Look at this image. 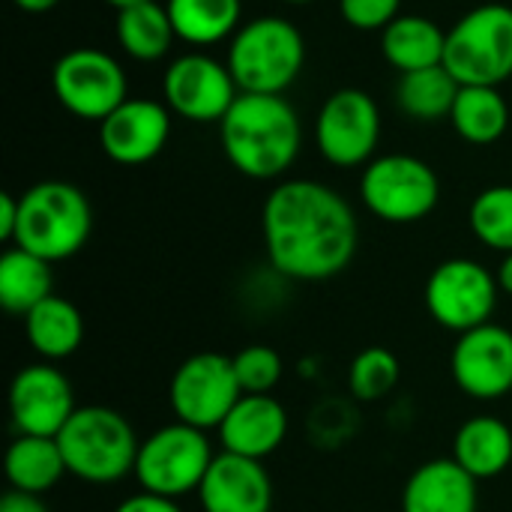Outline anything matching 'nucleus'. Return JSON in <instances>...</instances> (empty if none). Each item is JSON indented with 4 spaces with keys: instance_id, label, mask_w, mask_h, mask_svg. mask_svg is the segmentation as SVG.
I'll use <instances>...</instances> for the list:
<instances>
[{
    "instance_id": "4468645a",
    "label": "nucleus",
    "mask_w": 512,
    "mask_h": 512,
    "mask_svg": "<svg viewBox=\"0 0 512 512\" xmlns=\"http://www.w3.org/2000/svg\"><path fill=\"white\" fill-rule=\"evenodd\" d=\"M78 411L72 381L54 363H30L18 369L9 387V414L18 435L57 438Z\"/></svg>"
},
{
    "instance_id": "1a4fd4ad",
    "label": "nucleus",
    "mask_w": 512,
    "mask_h": 512,
    "mask_svg": "<svg viewBox=\"0 0 512 512\" xmlns=\"http://www.w3.org/2000/svg\"><path fill=\"white\" fill-rule=\"evenodd\" d=\"M57 102L78 120L102 123L129 99V81L120 60L102 48H72L51 69Z\"/></svg>"
},
{
    "instance_id": "20e7f679",
    "label": "nucleus",
    "mask_w": 512,
    "mask_h": 512,
    "mask_svg": "<svg viewBox=\"0 0 512 512\" xmlns=\"http://www.w3.org/2000/svg\"><path fill=\"white\" fill-rule=\"evenodd\" d=\"M240 93L282 96L306 66V39L282 15H258L228 42L225 57Z\"/></svg>"
},
{
    "instance_id": "f257e3e1",
    "label": "nucleus",
    "mask_w": 512,
    "mask_h": 512,
    "mask_svg": "<svg viewBox=\"0 0 512 512\" xmlns=\"http://www.w3.org/2000/svg\"><path fill=\"white\" fill-rule=\"evenodd\" d=\"M264 249L276 273L297 282H327L357 255L354 207L327 183L294 177L270 189L261 210Z\"/></svg>"
},
{
    "instance_id": "aec40b11",
    "label": "nucleus",
    "mask_w": 512,
    "mask_h": 512,
    "mask_svg": "<svg viewBox=\"0 0 512 512\" xmlns=\"http://www.w3.org/2000/svg\"><path fill=\"white\" fill-rule=\"evenodd\" d=\"M444 51L447 30L426 15L402 12L387 30H381V54L393 69H399V75L444 66Z\"/></svg>"
},
{
    "instance_id": "9b49d317",
    "label": "nucleus",
    "mask_w": 512,
    "mask_h": 512,
    "mask_svg": "<svg viewBox=\"0 0 512 512\" xmlns=\"http://www.w3.org/2000/svg\"><path fill=\"white\" fill-rule=\"evenodd\" d=\"M381 141V108L372 93L342 87L330 93L315 117L318 153L336 168H366Z\"/></svg>"
},
{
    "instance_id": "c9c22d12",
    "label": "nucleus",
    "mask_w": 512,
    "mask_h": 512,
    "mask_svg": "<svg viewBox=\"0 0 512 512\" xmlns=\"http://www.w3.org/2000/svg\"><path fill=\"white\" fill-rule=\"evenodd\" d=\"M495 279H498V288L512 297V252H507L504 258H501V264H498V273H495Z\"/></svg>"
},
{
    "instance_id": "6e6552de",
    "label": "nucleus",
    "mask_w": 512,
    "mask_h": 512,
    "mask_svg": "<svg viewBox=\"0 0 512 512\" xmlns=\"http://www.w3.org/2000/svg\"><path fill=\"white\" fill-rule=\"evenodd\" d=\"M213 456L216 453L207 441V432L177 420L141 441L135 480L141 483L144 492L177 501L201 489Z\"/></svg>"
},
{
    "instance_id": "c756f323",
    "label": "nucleus",
    "mask_w": 512,
    "mask_h": 512,
    "mask_svg": "<svg viewBox=\"0 0 512 512\" xmlns=\"http://www.w3.org/2000/svg\"><path fill=\"white\" fill-rule=\"evenodd\" d=\"M402 378L399 357L384 345L363 348L348 366V390L360 402H381L387 399Z\"/></svg>"
},
{
    "instance_id": "393cba45",
    "label": "nucleus",
    "mask_w": 512,
    "mask_h": 512,
    "mask_svg": "<svg viewBox=\"0 0 512 512\" xmlns=\"http://www.w3.org/2000/svg\"><path fill=\"white\" fill-rule=\"evenodd\" d=\"M114 33H117L120 48L138 63L162 60L177 42L168 9L159 0H147V3H135V6L120 9Z\"/></svg>"
},
{
    "instance_id": "473e14b6",
    "label": "nucleus",
    "mask_w": 512,
    "mask_h": 512,
    "mask_svg": "<svg viewBox=\"0 0 512 512\" xmlns=\"http://www.w3.org/2000/svg\"><path fill=\"white\" fill-rule=\"evenodd\" d=\"M114 512H183L180 504L174 498H165V495H153V492H138V495H129L126 501H120Z\"/></svg>"
},
{
    "instance_id": "2eb2a0df",
    "label": "nucleus",
    "mask_w": 512,
    "mask_h": 512,
    "mask_svg": "<svg viewBox=\"0 0 512 512\" xmlns=\"http://www.w3.org/2000/svg\"><path fill=\"white\" fill-rule=\"evenodd\" d=\"M450 372L456 387L477 399L495 402L512 393V333L501 324H483L459 336Z\"/></svg>"
},
{
    "instance_id": "b1692460",
    "label": "nucleus",
    "mask_w": 512,
    "mask_h": 512,
    "mask_svg": "<svg viewBox=\"0 0 512 512\" xmlns=\"http://www.w3.org/2000/svg\"><path fill=\"white\" fill-rule=\"evenodd\" d=\"M165 9L177 39L195 48L231 42L243 27V0H165Z\"/></svg>"
},
{
    "instance_id": "412c9836",
    "label": "nucleus",
    "mask_w": 512,
    "mask_h": 512,
    "mask_svg": "<svg viewBox=\"0 0 512 512\" xmlns=\"http://www.w3.org/2000/svg\"><path fill=\"white\" fill-rule=\"evenodd\" d=\"M453 459L480 483L501 477L512 462V429L498 417H471L453 438Z\"/></svg>"
},
{
    "instance_id": "ddd939ff",
    "label": "nucleus",
    "mask_w": 512,
    "mask_h": 512,
    "mask_svg": "<svg viewBox=\"0 0 512 512\" xmlns=\"http://www.w3.org/2000/svg\"><path fill=\"white\" fill-rule=\"evenodd\" d=\"M162 96L171 114L192 123H222L240 96V87L225 60L204 51L180 54L162 75Z\"/></svg>"
},
{
    "instance_id": "423d86ee",
    "label": "nucleus",
    "mask_w": 512,
    "mask_h": 512,
    "mask_svg": "<svg viewBox=\"0 0 512 512\" xmlns=\"http://www.w3.org/2000/svg\"><path fill=\"white\" fill-rule=\"evenodd\" d=\"M444 66L462 87H501L512 78V6L483 3L447 30Z\"/></svg>"
},
{
    "instance_id": "f8f14e48",
    "label": "nucleus",
    "mask_w": 512,
    "mask_h": 512,
    "mask_svg": "<svg viewBox=\"0 0 512 512\" xmlns=\"http://www.w3.org/2000/svg\"><path fill=\"white\" fill-rule=\"evenodd\" d=\"M498 279L474 258H450L438 264L426 282V309L435 324L450 333H468L492 321L498 306Z\"/></svg>"
},
{
    "instance_id": "dca6fc26",
    "label": "nucleus",
    "mask_w": 512,
    "mask_h": 512,
    "mask_svg": "<svg viewBox=\"0 0 512 512\" xmlns=\"http://www.w3.org/2000/svg\"><path fill=\"white\" fill-rule=\"evenodd\" d=\"M171 138V108L156 99H126L99 123L102 153L126 168L153 162Z\"/></svg>"
},
{
    "instance_id": "f03ea898",
    "label": "nucleus",
    "mask_w": 512,
    "mask_h": 512,
    "mask_svg": "<svg viewBox=\"0 0 512 512\" xmlns=\"http://www.w3.org/2000/svg\"><path fill=\"white\" fill-rule=\"evenodd\" d=\"M225 159L249 180H279L303 147V123L285 96L240 93L219 123Z\"/></svg>"
},
{
    "instance_id": "f704fd0d",
    "label": "nucleus",
    "mask_w": 512,
    "mask_h": 512,
    "mask_svg": "<svg viewBox=\"0 0 512 512\" xmlns=\"http://www.w3.org/2000/svg\"><path fill=\"white\" fill-rule=\"evenodd\" d=\"M0 512H48V507H45L42 498H36V495L9 492V495L0 501Z\"/></svg>"
},
{
    "instance_id": "2f4dec72",
    "label": "nucleus",
    "mask_w": 512,
    "mask_h": 512,
    "mask_svg": "<svg viewBox=\"0 0 512 512\" xmlns=\"http://www.w3.org/2000/svg\"><path fill=\"white\" fill-rule=\"evenodd\" d=\"M339 12L348 27L381 33L402 15V0H339Z\"/></svg>"
},
{
    "instance_id": "bb28decb",
    "label": "nucleus",
    "mask_w": 512,
    "mask_h": 512,
    "mask_svg": "<svg viewBox=\"0 0 512 512\" xmlns=\"http://www.w3.org/2000/svg\"><path fill=\"white\" fill-rule=\"evenodd\" d=\"M456 135L468 144L489 147L504 138L510 126V105L498 87H459L450 111Z\"/></svg>"
},
{
    "instance_id": "a878e982",
    "label": "nucleus",
    "mask_w": 512,
    "mask_h": 512,
    "mask_svg": "<svg viewBox=\"0 0 512 512\" xmlns=\"http://www.w3.org/2000/svg\"><path fill=\"white\" fill-rule=\"evenodd\" d=\"M54 294V273L51 261L27 252V249H6L0 258V303L12 315H27L42 300Z\"/></svg>"
},
{
    "instance_id": "e433bc0d",
    "label": "nucleus",
    "mask_w": 512,
    "mask_h": 512,
    "mask_svg": "<svg viewBox=\"0 0 512 512\" xmlns=\"http://www.w3.org/2000/svg\"><path fill=\"white\" fill-rule=\"evenodd\" d=\"M21 12H30V15H39V12H51L60 0H12Z\"/></svg>"
},
{
    "instance_id": "5701e85b",
    "label": "nucleus",
    "mask_w": 512,
    "mask_h": 512,
    "mask_svg": "<svg viewBox=\"0 0 512 512\" xmlns=\"http://www.w3.org/2000/svg\"><path fill=\"white\" fill-rule=\"evenodd\" d=\"M3 471L12 492H24L36 498L51 492L63 480V474H69L57 438H42V435H18L6 450Z\"/></svg>"
},
{
    "instance_id": "58836bf2",
    "label": "nucleus",
    "mask_w": 512,
    "mask_h": 512,
    "mask_svg": "<svg viewBox=\"0 0 512 512\" xmlns=\"http://www.w3.org/2000/svg\"><path fill=\"white\" fill-rule=\"evenodd\" d=\"M282 3H288V6H309V3H315V0H282Z\"/></svg>"
},
{
    "instance_id": "72a5a7b5",
    "label": "nucleus",
    "mask_w": 512,
    "mask_h": 512,
    "mask_svg": "<svg viewBox=\"0 0 512 512\" xmlns=\"http://www.w3.org/2000/svg\"><path fill=\"white\" fill-rule=\"evenodd\" d=\"M15 228H18V198L9 195V192H3L0 195V240L3 243H12Z\"/></svg>"
},
{
    "instance_id": "4be33fe9",
    "label": "nucleus",
    "mask_w": 512,
    "mask_h": 512,
    "mask_svg": "<svg viewBox=\"0 0 512 512\" xmlns=\"http://www.w3.org/2000/svg\"><path fill=\"white\" fill-rule=\"evenodd\" d=\"M24 333L30 348L45 360L57 363L72 357L84 342V318L78 306L66 297L51 294L36 309L24 315Z\"/></svg>"
},
{
    "instance_id": "f3484780",
    "label": "nucleus",
    "mask_w": 512,
    "mask_h": 512,
    "mask_svg": "<svg viewBox=\"0 0 512 512\" xmlns=\"http://www.w3.org/2000/svg\"><path fill=\"white\" fill-rule=\"evenodd\" d=\"M204 512H270L273 480L258 459L216 453L198 489Z\"/></svg>"
},
{
    "instance_id": "9d476101",
    "label": "nucleus",
    "mask_w": 512,
    "mask_h": 512,
    "mask_svg": "<svg viewBox=\"0 0 512 512\" xmlns=\"http://www.w3.org/2000/svg\"><path fill=\"white\" fill-rule=\"evenodd\" d=\"M243 399L234 360L216 351L186 357L168 384V402L180 423L195 429H219L231 408Z\"/></svg>"
},
{
    "instance_id": "c85d7f7f",
    "label": "nucleus",
    "mask_w": 512,
    "mask_h": 512,
    "mask_svg": "<svg viewBox=\"0 0 512 512\" xmlns=\"http://www.w3.org/2000/svg\"><path fill=\"white\" fill-rule=\"evenodd\" d=\"M468 225H471V234L507 255L512 252V186L510 183H498V186H489L483 189L471 207H468Z\"/></svg>"
},
{
    "instance_id": "4c0bfd02",
    "label": "nucleus",
    "mask_w": 512,
    "mask_h": 512,
    "mask_svg": "<svg viewBox=\"0 0 512 512\" xmlns=\"http://www.w3.org/2000/svg\"><path fill=\"white\" fill-rule=\"evenodd\" d=\"M105 3H108V6H114V9L120 12V9H126V6H135V3H147V0H105Z\"/></svg>"
},
{
    "instance_id": "a211bd4d",
    "label": "nucleus",
    "mask_w": 512,
    "mask_h": 512,
    "mask_svg": "<svg viewBox=\"0 0 512 512\" xmlns=\"http://www.w3.org/2000/svg\"><path fill=\"white\" fill-rule=\"evenodd\" d=\"M216 432L225 453L264 462L288 438V411L270 393H243Z\"/></svg>"
},
{
    "instance_id": "39448f33",
    "label": "nucleus",
    "mask_w": 512,
    "mask_h": 512,
    "mask_svg": "<svg viewBox=\"0 0 512 512\" xmlns=\"http://www.w3.org/2000/svg\"><path fill=\"white\" fill-rule=\"evenodd\" d=\"M66 471L84 483L108 486L135 474L141 441L132 423L105 405L78 408L57 435Z\"/></svg>"
},
{
    "instance_id": "cd10ccee",
    "label": "nucleus",
    "mask_w": 512,
    "mask_h": 512,
    "mask_svg": "<svg viewBox=\"0 0 512 512\" xmlns=\"http://www.w3.org/2000/svg\"><path fill=\"white\" fill-rule=\"evenodd\" d=\"M459 87L462 84L450 75L447 66L405 72L396 81V108L417 123H435L444 117L450 120Z\"/></svg>"
},
{
    "instance_id": "0eeeda50",
    "label": "nucleus",
    "mask_w": 512,
    "mask_h": 512,
    "mask_svg": "<svg viewBox=\"0 0 512 512\" xmlns=\"http://www.w3.org/2000/svg\"><path fill=\"white\" fill-rule=\"evenodd\" d=\"M363 207L390 225H411L435 213L441 201V180L435 168L411 153L375 156L360 177Z\"/></svg>"
},
{
    "instance_id": "6ab92c4d",
    "label": "nucleus",
    "mask_w": 512,
    "mask_h": 512,
    "mask_svg": "<svg viewBox=\"0 0 512 512\" xmlns=\"http://www.w3.org/2000/svg\"><path fill=\"white\" fill-rule=\"evenodd\" d=\"M477 480L456 459L423 462L402 489V512H477Z\"/></svg>"
},
{
    "instance_id": "7c9ffc66",
    "label": "nucleus",
    "mask_w": 512,
    "mask_h": 512,
    "mask_svg": "<svg viewBox=\"0 0 512 512\" xmlns=\"http://www.w3.org/2000/svg\"><path fill=\"white\" fill-rule=\"evenodd\" d=\"M231 360H234L240 390L255 393V396L258 393H273L276 384L282 381V372H285V363H282L279 351L270 348V345H246Z\"/></svg>"
},
{
    "instance_id": "7ed1b4c3",
    "label": "nucleus",
    "mask_w": 512,
    "mask_h": 512,
    "mask_svg": "<svg viewBox=\"0 0 512 512\" xmlns=\"http://www.w3.org/2000/svg\"><path fill=\"white\" fill-rule=\"evenodd\" d=\"M93 231L87 195L66 180H42L18 195V228L12 246L27 249L51 264L84 249Z\"/></svg>"
}]
</instances>
